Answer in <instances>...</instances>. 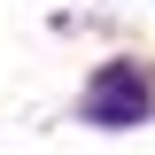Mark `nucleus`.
Instances as JSON below:
<instances>
[{
	"label": "nucleus",
	"mask_w": 155,
	"mask_h": 155,
	"mask_svg": "<svg viewBox=\"0 0 155 155\" xmlns=\"http://www.w3.org/2000/svg\"><path fill=\"white\" fill-rule=\"evenodd\" d=\"M147 116H155V85L132 62H109L85 85V124H147Z\"/></svg>",
	"instance_id": "nucleus-1"
}]
</instances>
